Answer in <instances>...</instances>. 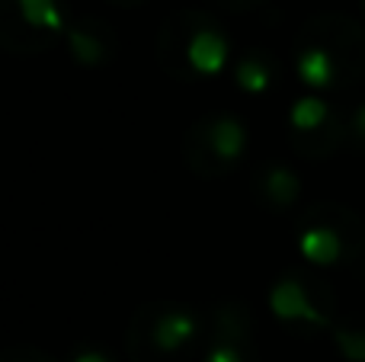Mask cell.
<instances>
[{
  "label": "cell",
  "mask_w": 365,
  "mask_h": 362,
  "mask_svg": "<svg viewBox=\"0 0 365 362\" xmlns=\"http://www.w3.org/2000/svg\"><path fill=\"white\" fill-rule=\"evenodd\" d=\"M292 58L298 81L314 93L353 87L365 74V32L349 16L321 13L298 29Z\"/></svg>",
  "instance_id": "6da1fadb"
},
{
  "label": "cell",
  "mask_w": 365,
  "mask_h": 362,
  "mask_svg": "<svg viewBox=\"0 0 365 362\" xmlns=\"http://www.w3.org/2000/svg\"><path fill=\"white\" fill-rule=\"evenodd\" d=\"M231 36L202 6H180L160 23L154 58L170 81H215L231 64Z\"/></svg>",
  "instance_id": "7a4b0ae2"
},
{
  "label": "cell",
  "mask_w": 365,
  "mask_h": 362,
  "mask_svg": "<svg viewBox=\"0 0 365 362\" xmlns=\"http://www.w3.org/2000/svg\"><path fill=\"white\" fill-rule=\"evenodd\" d=\"M205 340V318L195 305L177 299L148 301L128 327V350L138 362H180Z\"/></svg>",
  "instance_id": "3957f363"
},
{
  "label": "cell",
  "mask_w": 365,
  "mask_h": 362,
  "mask_svg": "<svg viewBox=\"0 0 365 362\" xmlns=\"http://www.w3.org/2000/svg\"><path fill=\"white\" fill-rule=\"evenodd\" d=\"M250 128L234 113H205L182 135V160L202 180H221L244 164Z\"/></svg>",
  "instance_id": "277c9868"
},
{
  "label": "cell",
  "mask_w": 365,
  "mask_h": 362,
  "mask_svg": "<svg viewBox=\"0 0 365 362\" xmlns=\"http://www.w3.org/2000/svg\"><path fill=\"white\" fill-rule=\"evenodd\" d=\"M64 0H0V48L6 55H45L71 26Z\"/></svg>",
  "instance_id": "5b68a950"
},
{
  "label": "cell",
  "mask_w": 365,
  "mask_h": 362,
  "mask_svg": "<svg viewBox=\"0 0 365 362\" xmlns=\"http://www.w3.org/2000/svg\"><path fill=\"white\" fill-rule=\"evenodd\" d=\"M362 247V224L340 205H314L298 222V254L317 267L356 260Z\"/></svg>",
  "instance_id": "8992f818"
},
{
  "label": "cell",
  "mask_w": 365,
  "mask_h": 362,
  "mask_svg": "<svg viewBox=\"0 0 365 362\" xmlns=\"http://www.w3.org/2000/svg\"><path fill=\"white\" fill-rule=\"evenodd\" d=\"M346 138V122L343 115L321 96H302L289 109V145L295 154L311 160L330 157Z\"/></svg>",
  "instance_id": "52a82bcc"
},
{
  "label": "cell",
  "mask_w": 365,
  "mask_h": 362,
  "mask_svg": "<svg viewBox=\"0 0 365 362\" xmlns=\"http://www.w3.org/2000/svg\"><path fill=\"white\" fill-rule=\"evenodd\" d=\"M202 362H257L253 314L240 301H225L212 311Z\"/></svg>",
  "instance_id": "ba28073f"
},
{
  "label": "cell",
  "mask_w": 365,
  "mask_h": 362,
  "mask_svg": "<svg viewBox=\"0 0 365 362\" xmlns=\"http://www.w3.org/2000/svg\"><path fill=\"white\" fill-rule=\"evenodd\" d=\"M64 45H68L71 61L93 71L115 61L122 42H119V32L113 29V23L93 16V13H83V16L71 19L68 32H64Z\"/></svg>",
  "instance_id": "9c48e42d"
},
{
  "label": "cell",
  "mask_w": 365,
  "mask_h": 362,
  "mask_svg": "<svg viewBox=\"0 0 365 362\" xmlns=\"http://www.w3.org/2000/svg\"><path fill=\"white\" fill-rule=\"evenodd\" d=\"M269 308L285 324H317V327L327 324V311L314 301V282H308L304 276L295 273L272 282Z\"/></svg>",
  "instance_id": "30bf717a"
},
{
  "label": "cell",
  "mask_w": 365,
  "mask_h": 362,
  "mask_svg": "<svg viewBox=\"0 0 365 362\" xmlns=\"http://www.w3.org/2000/svg\"><path fill=\"white\" fill-rule=\"evenodd\" d=\"M250 192L266 212H289L302 199V180L285 164H263L253 173Z\"/></svg>",
  "instance_id": "8fae6325"
},
{
  "label": "cell",
  "mask_w": 365,
  "mask_h": 362,
  "mask_svg": "<svg viewBox=\"0 0 365 362\" xmlns=\"http://www.w3.org/2000/svg\"><path fill=\"white\" fill-rule=\"evenodd\" d=\"M234 83L240 93L259 96L279 83V58L266 48H250L234 64Z\"/></svg>",
  "instance_id": "7c38bea8"
},
{
  "label": "cell",
  "mask_w": 365,
  "mask_h": 362,
  "mask_svg": "<svg viewBox=\"0 0 365 362\" xmlns=\"http://www.w3.org/2000/svg\"><path fill=\"white\" fill-rule=\"evenodd\" d=\"M346 138L353 141L359 151H365V103L353 113V119L346 122Z\"/></svg>",
  "instance_id": "4fadbf2b"
},
{
  "label": "cell",
  "mask_w": 365,
  "mask_h": 362,
  "mask_svg": "<svg viewBox=\"0 0 365 362\" xmlns=\"http://www.w3.org/2000/svg\"><path fill=\"white\" fill-rule=\"evenodd\" d=\"M205 4L218 6V10H227V13H247V10H257V6L269 4V0H205Z\"/></svg>",
  "instance_id": "5bb4252c"
},
{
  "label": "cell",
  "mask_w": 365,
  "mask_h": 362,
  "mask_svg": "<svg viewBox=\"0 0 365 362\" xmlns=\"http://www.w3.org/2000/svg\"><path fill=\"white\" fill-rule=\"evenodd\" d=\"M0 362H51L48 356H42V353L36 350H26V346H19V350H6Z\"/></svg>",
  "instance_id": "9a60e30c"
},
{
  "label": "cell",
  "mask_w": 365,
  "mask_h": 362,
  "mask_svg": "<svg viewBox=\"0 0 365 362\" xmlns=\"http://www.w3.org/2000/svg\"><path fill=\"white\" fill-rule=\"evenodd\" d=\"M71 362H113L106 350H96V346H83V350H77Z\"/></svg>",
  "instance_id": "2e32d148"
},
{
  "label": "cell",
  "mask_w": 365,
  "mask_h": 362,
  "mask_svg": "<svg viewBox=\"0 0 365 362\" xmlns=\"http://www.w3.org/2000/svg\"><path fill=\"white\" fill-rule=\"evenodd\" d=\"M109 4H115V6H125V10H135V6L148 4V0H109Z\"/></svg>",
  "instance_id": "e0dca14e"
},
{
  "label": "cell",
  "mask_w": 365,
  "mask_h": 362,
  "mask_svg": "<svg viewBox=\"0 0 365 362\" xmlns=\"http://www.w3.org/2000/svg\"><path fill=\"white\" fill-rule=\"evenodd\" d=\"M362 6H365V4H362Z\"/></svg>",
  "instance_id": "ac0fdd59"
}]
</instances>
